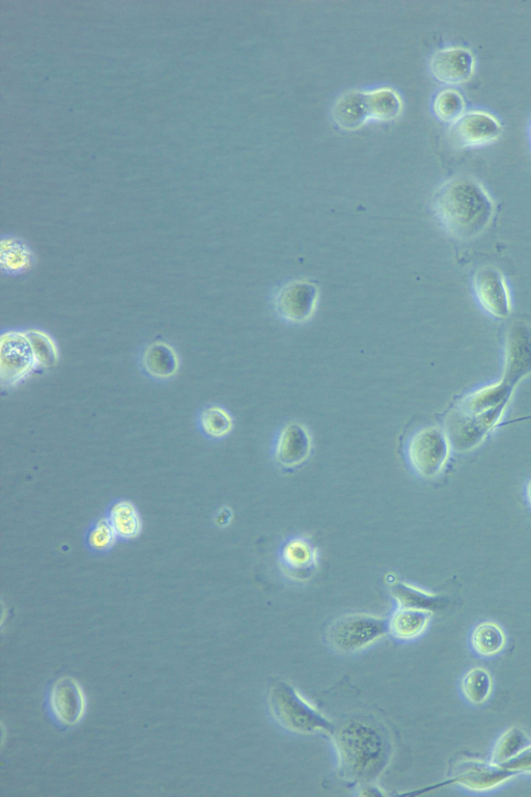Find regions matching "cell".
<instances>
[{
	"instance_id": "cell-1",
	"label": "cell",
	"mask_w": 531,
	"mask_h": 797,
	"mask_svg": "<svg viewBox=\"0 0 531 797\" xmlns=\"http://www.w3.org/2000/svg\"><path fill=\"white\" fill-rule=\"evenodd\" d=\"M441 226L455 238L469 240L490 225L495 206L484 186L470 177H456L444 183L433 200Z\"/></svg>"
},
{
	"instance_id": "cell-2",
	"label": "cell",
	"mask_w": 531,
	"mask_h": 797,
	"mask_svg": "<svg viewBox=\"0 0 531 797\" xmlns=\"http://www.w3.org/2000/svg\"><path fill=\"white\" fill-rule=\"evenodd\" d=\"M340 771L353 783L369 784L385 771L391 756V742L386 731L365 719L345 723L332 734Z\"/></svg>"
},
{
	"instance_id": "cell-3",
	"label": "cell",
	"mask_w": 531,
	"mask_h": 797,
	"mask_svg": "<svg viewBox=\"0 0 531 797\" xmlns=\"http://www.w3.org/2000/svg\"><path fill=\"white\" fill-rule=\"evenodd\" d=\"M268 701L272 717L289 732L332 735L335 731V726L324 714L287 682L273 684Z\"/></svg>"
},
{
	"instance_id": "cell-4",
	"label": "cell",
	"mask_w": 531,
	"mask_h": 797,
	"mask_svg": "<svg viewBox=\"0 0 531 797\" xmlns=\"http://www.w3.org/2000/svg\"><path fill=\"white\" fill-rule=\"evenodd\" d=\"M388 634V619L354 613L331 623L327 629V640L335 651L352 654L371 647Z\"/></svg>"
},
{
	"instance_id": "cell-5",
	"label": "cell",
	"mask_w": 531,
	"mask_h": 797,
	"mask_svg": "<svg viewBox=\"0 0 531 797\" xmlns=\"http://www.w3.org/2000/svg\"><path fill=\"white\" fill-rule=\"evenodd\" d=\"M451 443L437 427L416 431L407 443L406 454L412 470L422 478L437 477L450 457Z\"/></svg>"
},
{
	"instance_id": "cell-6",
	"label": "cell",
	"mask_w": 531,
	"mask_h": 797,
	"mask_svg": "<svg viewBox=\"0 0 531 797\" xmlns=\"http://www.w3.org/2000/svg\"><path fill=\"white\" fill-rule=\"evenodd\" d=\"M45 707L53 724L63 730L71 729L85 719L87 695L77 680L63 677L50 684Z\"/></svg>"
},
{
	"instance_id": "cell-7",
	"label": "cell",
	"mask_w": 531,
	"mask_h": 797,
	"mask_svg": "<svg viewBox=\"0 0 531 797\" xmlns=\"http://www.w3.org/2000/svg\"><path fill=\"white\" fill-rule=\"evenodd\" d=\"M0 343L3 387L14 388L39 369L36 356L26 331L10 329L2 334Z\"/></svg>"
},
{
	"instance_id": "cell-8",
	"label": "cell",
	"mask_w": 531,
	"mask_h": 797,
	"mask_svg": "<svg viewBox=\"0 0 531 797\" xmlns=\"http://www.w3.org/2000/svg\"><path fill=\"white\" fill-rule=\"evenodd\" d=\"M474 294L485 312L497 319L512 313V300L505 277L493 266H484L474 274Z\"/></svg>"
},
{
	"instance_id": "cell-9",
	"label": "cell",
	"mask_w": 531,
	"mask_h": 797,
	"mask_svg": "<svg viewBox=\"0 0 531 797\" xmlns=\"http://www.w3.org/2000/svg\"><path fill=\"white\" fill-rule=\"evenodd\" d=\"M531 374V327L523 321L513 322L507 331L505 370L502 381L511 388Z\"/></svg>"
},
{
	"instance_id": "cell-10",
	"label": "cell",
	"mask_w": 531,
	"mask_h": 797,
	"mask_svg": "<svg viewBox=\"0 0 531 797\" xmlns=\"http://www.w3.org/2000/svg\"><path fill=\"white\" fill-rule=\"evenodd\" d=\"M319 290L311 282L293 281L283 286L274 297L279 317L291 323L309 320L317 307Z\"/></svg>"
},
{
	"instance_id": "cell-11",
	"label": "cell",
	"mask_w": 531,
	"mask_h": 797,
	"mask_svg": "<svg viewBox=\"0 0 531 797\" xmlns=\"http://www.w3.org/2000/svg\"><path fill=\"white\" fill-rule=\"evenodd\" d=\"M505 409H497L481 416L458 410L447 422V437L459 451L471 450L483 442L488 432L499 422Z\"/></svg>"
},
{
	"instance_id": "cell-12",
	"label": "cell",
	"mask_w": 531,
	"mask_h": 797,
	"mask_svg": "<svg viewBox=\"0 0 531 797\" xmlns=\"http://www.w3.org/2000/svg\"><path fill=\"white\" fill-rule=\"evenodd\" d=\"M501 125L492 115L473 111L465 113L451 127V139L459 148H475L498 139Z\"/></svg>"
},
{
	"instance_id": "cell-13",
	"label": "cell",
	"mask_w": 531,
	"mask_h": 797,
	"mask_svg": "<svg viewBox=\"0 0 531 797\" xmlns=\"http://www.w3.org/2000/svg\"><path fill=\"white\" fill-rule=\"evenodd\" d=\"M279 563L290 579L304 582L318 569L319 552L310 540L292 537L279 549Z\"/></svg>"
},
{
	"instance_id": "cell-14",
	"label": "cell",
	"mask_w": 531,
	"mask_h": 797,
	"mask_svg": "<svg viewBox=\"0 0 531 797\" xmlns=\"http://www.w3.org/2000/svg\"><path fill=\"white\" fill-rule=\"evenodd\" d=\"M312 437L300 423H289L278 432L274 443V459L286 469H294L309 459L312 452Z\"/></svg>"
},
{
	"instance_id": "cell-15",
	"label": "cell",
	"mask_w": 531,
	"mask_h": 797,
	"mask_svg": "<svg viewBox=\"0 0 531 797\" xmlns=\"http://www.w3.org/2000/svg\"><path fill=\"white\" fill-rule=\"evenodd\" d=\"M433 76L445 85H461L468 81L474 72L472 53L462 47H451L437 51L431 59Z\"/></svg>"
},
{
	"instance_id": "cell-16",
	"label": "cell",
	"mask_w": 531,
	"mask_h": 797,
	"mask_svg": "<svg viewBox=\"0 0 531 797\" xmlns=\"http://www.w3.org/2000/svg\"><path fill=\"white\" fill-rule=\"evenodd\" d=\"M139 365L149 378L155 381H167L178 373L180 360L173 346L155 341L142 350Z\"/></svg>"
},
{
	"instance_id": "cell-17",
	"label": "cell",
	"mask_w": 531,
	"mask_h": 797,
	"mask_svg": "<svg viewBox=\"0 0 531 797\" xmlns=\"http://www.w3.org/2000/svg\"><path fill=\"white\" fill-rule=\"evenodd\" d=\"M515 774L501 765L470 761L464 763L455 782L471 790H489L505 783Z\"/></svg>"
},
{
	"instance_id": "cell-18",
	"label": "cell",
	"mask_w": 531,
	"mask_h": 797,
	"mask_svg": "<svg viewBox=\"0 0 531 797\" xmlns=\"http://www.w3.org/2000/svg\"><path fill=\"white\" fill-rule=\"evenodd\" d=\"M513 390L506 382L501 380L491 387L484 388L466 397L459 409L472 416H481L497 409H505Z\"/></svg>"
},
{
	"instance_id": "cell-19",
	"label": "cell",
	"mask_w": 531,
	"mask_h": 797,
	"mask_svg": "<svg viewBox=\"0 0 531 797\" xmlns=\"http://www.w3.org/2000/svg\"><path fill=\"white\" fill-rule=\"evenodd\" d=\"M332 118L335 124L348 131L370 122L366 92H349L339 98L332 108Z\"/></svg>"
},
{
	"instance_id": "cell-20",
	"label": "cell",
	"mask_w": 531,
	"mask_h": 797,
	"mask_svg": "<svg viewBox=\"0 0 531 797\" xmlns=\"http://www.w3.org/2000/svg\"><path fill=\"white\" fill-rule=\"evenodd\" d=\"M432 617L431 611L399 607L388 619L389 634L400 641H412L426 631Z\"/></svg>"
},
{
	"instance_id": "cell-21",
	"label": "cell",
	"mask_w": 531,
	"mask_h": 797,
	"mask_svg": "<svg viewBox=\"0 0 531 797\" xmlns=\"http://www.w3.org/2000/svg\"><path fill=\"white\" fill-rule=\"evenodd\" d=\"M106 518L114 528L119 540L131 541L141 535L143 520L136 506L128 500H117L111 503Z\"/></svg>"
},
{
	"instance_id": "cell-22",
	"label": "cell",
	"mask_w": 531,
	"mask_h": 797,
	"mask_svg": "<svg viewBox=\"0 0 531 797\" xmlns=\"http://www.w3.org/2000/svg\"><path fill=\"white\" fill-rule=\"evenodd\" d=\"M0 252H2V258H0L2 270L8 276H21L34 265L35 255L31 247L15 235L2 237Z\"/></svg>"
},
{
	"instance_id": "cell-23",
	"label": "cell",
	"mask_w": 531,
	"mask_h": 797,
	"mask_svg": "<svg viewBox=\"0 0 531 797\" xmlns=\"http://www.w3.org/2000/svg\"><path fill=\"white\" fill-rule=\"evenodd\" d=\"M366 104L370 121H393L403 111L401 96L390 88H380L366 92Z\"/></svg>"
},
{
	"instance_id": "cell-24",
	"label": "cell",
	"mask_w": 531,
	"mask_h": 797,
	"mask_svg": "<svg viewBox=\"0 0 531 797\" xmlns=\"http://www.w3.org/2000/svg\"><path fill=\"white\" fill-rule=\"evenodd\" d=\"M197 425L204 437L210 441H220L232 432L234 422L225 407L208 405L200 410Z\"/></svg>"
},
{
	"instance_id": "cell-25",
	"label": "cell",
	"mask_w": 531,
	"mask_h": 797,
	"mask_svg": "<svg viewBox=\"0 0 531 797\" xmlns=\"http://www.w3.org/2000/svg\"><path fill=\"white\" fill-rule=\"evenodd\" d=\"M506 635L494 622H484L475 626L471 635V645L479 655L491 657L506 646Z\"/></svg>"
},
{
	"instance_id": "cell-26",
	"label": "cell",
	"mask_w": 531,
	"mask_h": 797,
	"mask_svg": "<svg viewBox=\"0 0 531 797\" xmlns=\"http://www.w3.org/2000/svg\"><path fill=\"white\" fill-rule=\"evenodd\" d=\"M119 540L106 516L93 522L85 534V542L89 551L96 555H104L114 548Z\"/></svg>"
},
{
	"instance_id": "cell-27",
	"label": "cell",
	"mask_w": 531,
	"mask_h": 797,
	"mask_svg": "<svg viewBox=\"0 0 531 797\" xmlns=\"http://www.w3.org/2000/svg\"><path fill=\"white\" fill-rule=\"evenodd\" d=\"M461 690L472 704H483L486 702L492 691V679L488 671L482 668L470 670L463 678Z\"/></svg>"
},
{
	"instance_id": "cell-28",
	"label": "cell",
	"mask_w": 531,
	"mask_h": 797,
	"mask_svg": "<svg viewBox=\"0 0 531 797\" xmlns=\"http://www.w3.org/2000/svg\"><path fill=\"white\" fill-rule=\"evenodd\" d=\"M393 593L399 603V607L402 608L431 611L440 608L442 604L440 597L406 583L396 585L393 589Z\"/></svg>"
},
{
	"instance_id": "cell-29",
	"label": "cell",
	"mask_w": 531,
	"mask_h": 797,
	"mask_svg": "<svg viewBox=\"0 0 531 797\" xmlns=\"http://www.w3.org/2000/svg\"><path fill=\"white\" fill-rule=\"evenodd\" d=\"M528 746L525 732L513 727L503 733L496 742L492 755V763L502 765L516 757Z\"/></svg>"
},
{
	"instance_id": "cell-30",
	"label": "cell",
	"mask_w": 531,
	"mask_h": 797,
	"mask_svg": "<svg viewBox=\"0 0 531 797\" xmlns=\"http://www.w3.org/2000/svg\"><path fill=\"white\" fill-rule=\"evenodd\" d=\"M32 344L39 369L50 368L59 361V347L50 334L43 329L32 328L26 331Z\"/></svg>"
},
{
	"instance_id": "cell-31",
	"label": "cell",
	"mask_w": 531,
	"mask_h": 797,
	"mask_svg": "<svg viewBox=\"0 0 531 797\" xmlns=\"http://www.w3.org/2000/svg\"><path fill=\"white\" fill-rule=\"evenodd\" d=\"M465 100L455 90L440 92L434 101V113L443 122L455 123L465 113Z\"/></svg>"
},
{
	"instance_id": "cell-32",
	"label": "cell",
	"mask_w": 531,
	"mask_h": 797,
	"mask_svg": "<svg viewBox=\"0 0 531 797\" xmlns=\"http://www.w3.org/2000/svg\"><path fill=\"white\" fill-rule=\"evenodd\" d=\"M501 766L510 769V771L514 773L521 772L531 774V746H527L516 757Z\"/></svg>"
},
{
	"instance_id": "cell-33",
	"label": "cell",
	"mask_w": 531,
	"mask_h": 797,
	"mask_svg": "<svg viewBox=\"0 0 531 797\" xmlns=\"http://www.w3.org/2000/svg\"><path fill=\"white\" fill-rule=\"evenodd\" d=\"M233 518V512L228 507H223L218 510L214 517L215 525L219 528H225L230 525Z\"/></svg>"
},
{
	"instance_id": "cell-34",
	"label": "cell",
	"mask_w": 531,
	"mask_h": 797,
	"mask_svg": "<svg viewBox=\"0 0 531 797\" xmlns=\"http://www.w3.org/2000/svg\"><path fill=\"white\" fill-rule=\"evenodd\" d=\"M526 497H527V501H528V503H529V505L531 507V480L528 482V484L526 486Z\"/></svg>"
},
{
	"instance_id": "cell-35",
	"label": "cell",
	"mask_w": 531,
	"mask_h": 797,
	"mask_svg": "<svg viewBox=\"0 0 531 797\" xmlns=\"http://www.w3.org/2000/svg\"><path fill=\"white\" fill-rule=\"evenodd\" d=\"M530 140H531V124H530Z\"/></svg>"
}]
</instances>
